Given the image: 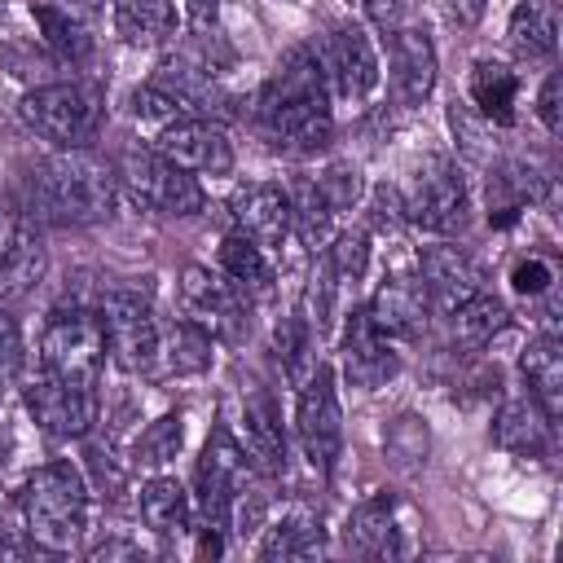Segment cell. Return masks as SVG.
Returning <instances> with one entry per match:
<instances>
[{
  "mask_svg": "<svg viewBox=\"0 0 563 563\" xmlns=\"http://www.w3.org/2000/svg\"><path fill=\"white\" fill-rule=\"evenodd\" d=\"M255 128L282 154H317L334 136L330 88L317 48H290L255 97Z\"/></svg>",
  "mask_w": 563,
  "mask_h": 563,
  "instance_id": "6da1fadb",
  "label": "cell"
},
{
  "mask_svg": "<svg viewBox=\"0 0 563 563\" xmlns=\"http://www.w3.org/2000/svg\"><path fill=\"white\" fill-rule=\"evenodd\" d=\"M31 216L48 224H97L114 211V172L88 150H62L31 172Z\"/></svg>",
  "mask_w": 563,
  "mask_h": 563,
  "instance_id": "7a4b0ae2",
  "label": "cell"
},
{
  "mask_svg": "<svg viewBox=\"0 0 563 563\" xmlns=\"http://www.w3.org/2000/svg\"><path fill=\"white\" fill-rule=\"evenodd\" d=\"M22 515H26V532L35 545L57 550V554L70 550L88 528V484L79 466L70 462L40 466L22 488Z\"/></svg>",
  "mask_w": 563,
  "mask_h": 563,
  "instance_id": "3957f363",
  "label": "cell"
},
{
  "mask_svg": "<svg viewBox=\"0 0 563 563\" xmlns=\"http://www.w3.org/2000/svg\"><path fill=\"white\" fill-rule=\"evenodd\" d=\"M242 479H246V449L238 444V435L216 422L207 444H202V457H198V519H202V554H220V532L229 528V515L238 506V493H242Z\"/></svg>",
  "mask_w": 563,
  "mask_h": 563,
  "instance_id": "277c9868",
  "label": "cell"
},
{
  "mask_svg": "<svg viewBox=\"0 0 563 563\" xmlns=\"http://www.w3.org/2000/svg\"><path fill=\"white\" fill-rule=\"evenodd\" d=\"M106 365V330L101 317L88 308H62L48 317L44 339H40V369L62 378V383H79V387H97Z\"/></svg>",
  "mask_w": 563,
  "mask_h": 563,
  "instance_id": "5b68a950",
  "label": "cell"
},
{
  "mask_svg": "<svg viewBox=\"0 0 563 563\" xmlns=\"http://www.w3.org/2000/svg\"><path fill=\"white\" fill-rule=\"evenodd\" d=\"M101 92L88 84H44L22 97V119L57 150H88L101 132Z\"/></svg>",
  "mask_w": 563,
  "mask_h": 563,
  "instance_id": "8992f818",
  "label": "cell"
},
{
  "mask_svg": "<svg viewBox=\"0 0 563 563\" xmlns=\"http://www.w3.org/2000/svg\"><path fill=\"white\" fill-rule=\"evenodd\" d=\"M405 220L422 233H453L466 224V211H471V194H466V176L457 163L449 158H427L418 172H413V185L400 202Z\"/></svg>",
  "mask_w": 563,
  "mask_h": 563,
  "instance_id": "52a82bcc",
  "label": "cell"
},
{
  "mask_svg": "<svg viewBox=\"0 0 563 563\" xmlns=\"http://www.w3.org/2000/svg\"><path fill=\"white\" fill-rule=\"evenodd\" d=\"M343 541L365 559H405L418 545V510L396 493H378L347 515Z\"/></svg>",
  "mask_w": 563,
  "mask_h": 563,
  "instance_id": "ba28073f",
  "label": "cell"
},
{
  "mask_svg": "<svg viewBox=\"0 0 563 563\" xmlns=\"http://www.w3.org/2000/svg\"><path fill=\"white\" fill-rule=\"evenodd\" d=\"M123 185L128 198L154 216H198L202 211V185L194 180V172L176 167L172 158H163L158 150L150 154H128L123 158Z\"/></svg>",
  "mask_w": 563,
  "mask_h": 563,
  "instance_id": "9c48e42d",
  "label": "cell"
},
{
  "mask_svg": "<svg viewBox=\"0 0 563 563\" xmlns=\"http://www.w3.org/2000/svg\"><path fill=\"white\" fill-rule=\"evenodd\" d=\"M295 431L303 444V457L312 471L330 475L339 453H343V409H339V391H334V374L325 365H317L303 383H299V409H295Z\"/></svg>",
  "mask_w": 563,
  "mask_h": 563,
  "instance_id": "30bf717a",
  "label": "cell"
},
{
  "mask_svg": "<svg viewBox=\"0 0 563 563\" xmlns=\"http://www.w3.org/2000/svg\"><path fill=\"white\" fill-rule=\"evenodd\" d=\"M101 317V330H106V352L114 356L119 369L136 374V369H150L154 356H158V321L150 312V303L132 290H110L97 308Z\"/></svg>",
  "mask_w": 563,
  "mask_h": 563,
  "instance_id": "8fae6325",
  "label": "cell"
},
{
  "mask_svg": "<svg viewBox=\"0 0 563 563\" xmlns=\"http://www.w3.org/2000/svg\"><path fill=\"white\" fill-rule=\"evenodd\" d=\"M321 70H325V88L343 101V106H361L374 88H378V53H374V40L365 35V26L347 22V26H334L321 48Z\"/></svg>",
  "mask_w": 563,
  "mask_h": 563,
  "instance_id": "7c38bea8",
  "label": "cell"
},
{
  "mask_svg": "<svg viewBox=\"0 0 563 563\" xmlns=\"http://www.w3.org/2000/svg\"><path fill=\"white\" fill-rule=\"evenodd\" d=\"M180 312H185V321L202 325L211 339H242V330H246L242 290L202 264H189L180 273Z\"/></svg>",
  "mask_w": 563,
  "mask_h": 563,
  "instance_id": "4fadbf2b",
  "label": "cell"
},
{
  "mask_svg": "<svg viewBox=\"0 0 563 563\" xmlns=\"http://www.w3.org/2000/svg\"><path fill=\"white\" fill-rule=\"evenodd\" d=\"M26 409L31 418L57 435V440H79L92 431L97 422V387H79V383H62L53 374H35L26 387Z\"/></svg>",
  "mask_w": 563,
  "mask_h": 563,
  "instance_id": "5bb4252c",
  "label": "cell"
},
{
  "mask_svg": "<svg viewBox=\"0 0 563 563\" xmlns=\"http://www.w3.org/2000/svg\"><path fill=\"white\" fill-rule=\"evenodd\" d=\"M154 150L194 176H229L233 172V145H229L224 128H216L211 119H198V114L158 128Z\"/></svg>",
  "mask_w": 563,
  "mask_h": 563,
  "instance_id": "9a60e30c",
  "label": "cell"
},
{
  "mask_svg": "<svg viewBox=\"0 0 563 563\" xmlns=\"http://www.w3.org/2000/svg\"><path fill=\"white\" fill-rule=\"evenodd\" d=\"M387 84L396 106H422L435 88V48L427 40V31L418 26H396L391 44H387Z\"/></svg>",
  "mask_w": 563,
  "mask_h": 563,
  "instance_id": "2e32d148",
  "label": "cell"
},
{
  "mask_svg": "<svg viewBox=\"0 0 563 563\" xmlns=\"http://www.w3.org/2000/svg\"><path fill=\"white\" fill-rule=\"evenodd\" d=\"M44 277V238L31 220L13 216L0 229V303L26 299Z\"/></svg>",
  "mask_w": 563,
  "mask_h": 563,
  "instance_id": "e0dca14e",
  "label": "cell"
},
{
  "mask_svg": "<svg viewBox=\"0 0 563 563\" xmlns=\"http://www.w3.org/2000/svg\"><path fill=\"white\" fill-rule=\"evenodd\" d=\"M229 216L242 238H251L264 251H282L290 233V198L282 185H242L229 202Z\"/></svg>",
  "mask_w": 563,
  "mask_h": 563,
  "instance_id": "ac0fdd59",
  "label": "cell"
},
{
  "mask_svg": "<svg viewBox=\"0 0 563 563\" xmlns=\"http://www.w3.org/2000/svg\"><path fill=\"white\" fill-rule=\"evenodd\" d=\"M396 369H400V361L391 352V339L374 325L369 308H356L343 330V374L356 387H383Z\"/></svg>",
  "mask_w": 563,
  "mask_h": 563,
  "instance_id": "d6986e66",
  "label": "cell"
},
{
  "mask_svg": "<svg viewBox=\"0 0 563 563\" xmlns=\"http://www.w3.org/2000/svg\"><path fill=\"white\" fill-rule=\"evenodd\" d=\"M418 282L427 290V303L440 312H453L471 295H479V268L457 246H431L418 260Z\"/></svg>",
  "mask_w": 563,
  "mask_h": 563,
  "instance_id": "ffe728a7",
  "label": "cell"
},
{
  "mask_svg": "<svg viewBox=\"0 0 563 563\" xmlns=\"http://www.w3.org/2000/svg\"><path fill=\"white\" fill-rule=\"evenodd\" d=\"M427 312H431L427 290H422V282L409 277V273L387 277V282L378 286L374 303H369V317H374V325H378L387 339H418V334L427 330Z\"/></svg>",
  "mask_w": 563,
  "mask_h": 563,
  "instance_id": "44dd1931",
  "label": "cell"
},
{
  "mask_svg": "<svg viewBox=\"0 0 563 563\" xmlns=\"http://www.w3.org/2000/svg\"><path fill=\"white\" fill-rule=\"evenodd\" d=\"M246 462H255L264 475H282L286 471V435H282V418L268 391H251L246 400Z\"/></svg>",
  "mask_w": 563,
  "mask_h": 563,
  "instance_id": "7402d4cb",
  "label": "cell"
},
{
  "mask_svg": "<svg viewBox=\"0 0 563 563\" xmlns=\"http://www.w3.org/2000/svg\"><path fill=\"white\" fill-rule=\"evenodd\" d=\"M519 369H523V383H528V400H537V409L554 422L559 409H563V352H559V339L541 334L537 343H528Z\"/></svg>",
  "mask_w": 563,
  "mask_h": 563,
  "instance_id": "603a6c76",
  "label": "cell"
},
{
  "mask_svg": "<svg viewBox=\"0 0 563 563\" xmlns=\"http://www.w3.org/2000/svg\"><path fill=\"white\" fill-rule=\"evenodd\" d=\"M550 418L537 409V400H506L493 418V440L506 449V453H519V457H541L550 449Z\"/></svg>",
  "mask_w": 563,
  "mask_h": 563,
  "instance_id": "cb8c5ba5",
  "label": "cell"
},
{
  "mask_svg": "<svg viewBox=\"0 0 563 563\" xmlns=\"http://www.w3.org/2000/svg\"><path fill=\"white\" fill-rule=\"evenodd\" d=\"M471 106L488 119V123H515V106H519V75L501 62H475L471 70Z\"/></svg>",
  "mask_w": 563,
  "mask_h": 563,
  "instance_id": "d4e9b609",
  "label": "cell"
},
{
  "mask_svg": "<svg viewBox=\"0 0 563 563\" xmlns=\"http://www.w3.org/2000/svg\"><path fill=\"white\" fill-rule=\"evenodd\" d=\"M321 545H325L321 519L308 510H290L264 528V541L255 554L260 559H312V554H321Z\"/></svg>",
  "mask_w": 563,
  "mask_h": 563,
  "instance_id": "484cf974",
  "label": "cell"
},
{
  "mask_svg": "<svg viewBox=\"0 0 563 563\" xmlns=\"http://www.w3.org/2000/svg\"><path fill=\"white\" fill-rule=\"evenodd\" d=\"M510 48L528 62L537 57H554V44H559V13L550 0H519L515 13H510Z\"/></svg>",
  "mask_w": 563,
  "mask_h": 563,
  "instance_id": "4316f807",
  "label": "cell"
},
{
  "mask_svg": "<svg viewBox=\"0 0 563 563\" xmlns=\"http://www.w3.org/2000/svg\"><path fill=\"white\" fill-rule=\"evenodd\" d=\"M189 515H194V501H189V493L180 488V479L154 475V479L141 488V519H145L150 532L176 537V532L189 528Z\"/></svg>",
  "mask_w": 563,
  "mask_h": 563,
  "instance_id": "83f0119b",
  "label": "cell"
},
{
  "mask_svg": "<svg viewBox=\"0 0 563 563\" xmlns=\"http://www.w3.org/2000/svg\"><path fill=\"white\" fill-rule=\"evenodd\" d=\"M114 26L128 44L154 48L176 31V0H119Z\"/></svg>",
  "mask_w": 563,
  "mask_h": 563,
  "instance_id": "f1b7e54d",
  "label": "cell"
},
{
  "mask_svg": "<svg viewBox=\"0 0 563 563\" xmlns=\"http://www.w3.org/2000/svg\"><path fill=\"white\" fill-rule=\"evenodd\" d=\"M220 273H224L242 295H268V290H273L268 251L255 246V242L242 238V233H229V238L220 242Z\"/></svg>",
  "mask_w": 563,
  "mask_h": 563,
  "instance_id": "f546056e",
  "label": "cell"
},
{
  "mask_svg": "<svg viewBox=\"0 0 563 563\" xmlns=\"http://www.w3.org/2000/svg\"><path fill=\"white\" fill-rule=\"evenodd\" d=\"M286 198H290V229L317 251V246H325L330 242V233H334V207L325 202V194H321V185L312 180V176H299L290 189H286Z\"/></svg>",
  "mask_w": 563,
  "mask_h": 563,
  "instance_id": "4dcf8cb0",
  "label": "cell"
},
{
  "mask_svg": "<svg viewBox=\"0 0 563 563\" xmlns=\"http://www.w3.org/2000/svg\"><path fill=\"white\" fill-rule=\"evenodd\" d=\"M506 321H510L506 303H497L493 295L479 290V295H471L466 303H457L449 312V334H453L457 347H484L493 334L506 330Z\"/></svg>",
  "mask_w": 563,
  "mask_h": 563,
  "instance_id": "1f68e13d",
  "label": "cell"
},
{
  "mask_svg": "<svg viewBox=\"0 0 563 563\" xmlns=\"http://www.w3.org/2000/svg\"><path fill=\"white\" fill-rule=\"evenodd\" d=\"M31 18H35V26H40V35H44V44L57 53V57H66V62H84L88 57V48H92V40H88V26L70 13V4H31Z\"/></svg>",
  "mask_w": 563,
  "mask_h": 563,
  "instance_id": "d6a6232c",
  "label": "cell"
},
{
  "mask_svg": "<svg viewBox=\"0 0 563 563\" xmlns=\"http://www.w3.org/2000/svg\"><path fill=\"white\" fill-rule=\"evenodd\" d=\"M273 352H277L282 374L299 387V383L317 369V356H312V321H308V317H299V312L282 317V321H277V330H273Z\"/></svg>",
  "mask_w": 563,
  "mask_h": 563,
  "instance_id": "836d02e7",
  "label": "cell"
},
{
  "mask_svg": "<svg viewBox=\"0 0 563 563\" xmlns=\"http://www.w3.org/2000/svg\"><path fill=\"white\" fill-rule=\"evenodd\" d=\"M211 343H216V339H211L202 325H194V321L180 317V321L167 330V352H163V347H158V352L167 356V369H172V374H202V369L211 365Z\"/></svg>",
  "mask_w": 563,
  "mask_h": 563,
  "instance_id": "e575fe53",
  "label": "cell"
},
{
  "mask_svg": "<svg viewBox=\"0 0 563 563\" xmlns=\"http://www.w3.org/2000/svg\"><path fill=\"white\" fill-rule=\"evenodd\" d=\"M180 440H185V413H163L141 431L132 457H136V466H163L180 453Z\"/></svg>",
  "mask_w": 563,
  "mask_h": 563,
  "instance_id": "d590c367",
  "label": "cell"
},
{
  "mask_svg": "<svg viewBox=\"0 0 563 563\" xmlns=\"http://www.w3.org/2000/svg\"><path fill=\"white\" fill-rule=\"evenodd\" d=\"M325 264L334 268L339 286H356L361 273H365V264H369V233H365V229L339 233V238L325 246Z\"/></svg>",
  "mask_w": 563,
  "mask_h": 563,
  "instance_id": "8d00e7d4",
  "label": "cell"
},
{
  "mask_svg": "<svg viewBox=\"0 0 563 563\" xmlns=\"http://www.w3.org/2000/svg\"><path fill=\"white\" fill-rule=\"evenodd\" d=\"M132 114L145 119V123H158V128H167V123H176V119H189V110L180 106V97L167 92V88L154 84V79L132 92Z\"/></svg>",
  "mask_w": 563,
  "mask_h": 563,
  "instance_id": "74e56055",
  "label": "cell"
},
{
  "mask_svg": "<svg viewBox=\"0 0 563 563\" xmlns=\"http://www.w3.org/2000/svg\"><path fill=\"white\" fill-rule=\"evenodd\" d=\"M312 180L321 185V194H325V202H330L334 211H347V207H356V198H361V172H356L352 163H330V167L317 172Z\"/></svg>",
  "mask_w": 563,
  "mask_h": 563,
  "instance_id": "f35d334b",
  "label": "cell"
},
{
  "mask_svg": "<svg viewBox=\"0 0 563 563\" xmlns=\"http://www.w3.org/2000/svg\"><path fill=\"white\" fill-rule=\"evenodd\" d=\"M554 264L545 260V255H523L515 268H510V286H515V295H523V299H541V295H550L554 290Z\"/></svg>",
  "mask_w": 563,
  "mask_h": 563,
  "instance_id": "ab89813d",
  "label": "cell"
},
{
  "mask_svg": "<svg viewBox=\"0 0 563 563\" xmlns=\"http://www.w3.org/2000/svg\"><path fill=\"white\" fill-rule=\"evenodd\" d=\"M18 365H22V334H18L13 317L0 308V396H4V387L13 383Z\"/></svg>",
  "mask_w": 563,
  "mask_h": 563,
  "instance_id": "60d3db41",
  "label": "cell"
},
{
  "mask_svg": "<svg viewBox=\"0 0 563 563\" xmlns=\"http://www.w3.org/2000/svg\"><path fill=\"white\" fill-rule=\"evenodd\" d=\"M559 75H545V84H541V92H537V119L545 123V132L550 136H559V128H563V106H559Z\"/></svg>",
  "mask_w": 563,
  "mask_h": 563,
  "instance_id": "b9f144b4",
  "label": "cell"
},
{
  "mask_svg": "<svg viewBox=\"0 0 563 563\" xmlns=\"http://www.w3.org/2000/svg\"><path fill=\"white\" fill-rule=\"evenodd\" d=\"M185 18L194 35H216V18H220V0H185Z\"/></svg>",
  "mask_w": 563,
  "mask_h": 563,
  "instance_id": "7bdbcfd3",
  "label": "cell"
},
{
  "mask_svg": "<svg viewBox=\"0 0 563 563\" xmlns=\"http://www.w3.org/2000/svg\"><path fill=\"white\" fill-rule=\"evenodd\" d=\"M479 9H484V0H449V13L457 26H471L479 18Z\"/></svg>",
  "mask_w": 563,
  "mask_h": 563,
  "instance_id": "ee69618b",
  "label": "cell"
},
{
  "mask_svg": "<svg viewBox=\"0 0 563 563\" xmlns=\"http://www.w3.org/2000/svg\"><path fill=\"white\" fill-rule=\"evenodd\" d=\"M110 554H136V545H119V541H106L92 550V559H110Z\"/></svg>",
  "mask_w": 563,
  "mask_h": 563,
  "instance_id": "f6af8a7d",
  "label": "cell"
},
{
  "mask_svg": "<svg viewBox=\"0 0 563 563\" xmlns=\"http://www.w3.org/2000/svg\"><path fill=\"white\" fill-rule=\"evenodd\" d=\"M66 4H97V0H66Z\"/></svg>",
  "mask_w": 563,
  "mask_h": 563,
  "instance_id": "bcb514c9",
  "label": "cell"
}]
</instances>
